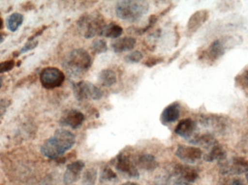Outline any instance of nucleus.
Masks as SVG:
<instances>
[{"mask_svg":"<svg viewBox=\"0 0 248 185\" xmlns=\"http://www.w3.org/2000/svg\"><path fill=\"white\" fill-rule=\"evenodd\" d=\"M76 142V137L67 129L55 131L52 138L45 141L41 147V152L46 158L57 159L71 149Z\"/></svg>","mask_w":248,"mask_h":185,"instance_id":"nucleus-1","label":"nucleus"},{"mask_svg":"<svg viewBox=\"0 0 248 185\" xmlns=\"http://www.w3.org/2000/svg\"><path fill=\"white\" fill-rule=\"evenodd\" d=\"M93 60L90 54L82 49L70 52L64 62V68L71 76L78 77L91 68Z\"/></svg>","mask_w":248,"mask_h":185,"instance_id":"nucleus-2","label":"nucleus"},{"mask_svg":"<svg viewBox=\"0 0 248 185\" xmlns=\"http://www.w3.org/2000/svg\"><path fill=\"white\" fill-rule=\"evenodd\" d=\"M149 3L140 0H124L117 3L116 13L122 20L128 22H135L140 20L148 12Z\"/></svg>","mask_w":248,"mask_h":185,"instance_id":"nucleus-3","label":"nucleus"},{"mask_svg":"<svg viewBox=\"0 0 248 185\" xmlns=\"http://www.w3.org/2000/svg\"><path fill=\"white\" fill-rule=\"evenodd\" d=\"M105 25L104 19L98 14H84L78 21V28L87 39L100 36Z\"/></svg>","mask_w":248,"mask_h":185,"instance_id":"nucleus-4","label":"nucleus"},{"mask_svg":"<svg viewBox=\"0 0 248 185\" xmlns=\"http://www.w3.org/2000/svg\"><path fill=\"white\" fill-rule=\"evenodd\" d=\"M170 177L173 178V185H180L195 183L198 177V170L194 167L185 164H176L172 167Z\"/></svg>","mask_w":248,"mask_h":185,"instance_id":"nucleus-5","label":"nucleus"},{"mask_svg":"<svg viewBox=\"0 0 248 185\" xmlns=\"http://www.w3.org/2000/svg\"><path fill=\"white\" fill-rule=\"evenodd\" d=\"M219 172L222 175H240L248 172V160L243 157L226 158L219 162Z\"/></svg>","mask_w":248,"mask_h":185,"instance_id":"nucleus-6","label":"nucleus"},{"mask_svg":"<svg viewBox=\"0 0 248 185\" xmlns=\"http://www.w3.org/2000/svg\"><path fill=\"white\" fill-rule=\"evenodd\" d=\"M73 91L78 100L93 99L99 100L103 97V92L98 87L87 81H79L73 84Z\"/></svg>","mask_w":248,"mask_h":185,"instance_id":"nucleus-7","label":"nucleus"},{"mask_svg":"<svg viewBox=\"0 0 248 185\" xmlns=\"http://www.w3.org/2000/svg\"><path fill=\"white\" fill-rule=\"evenodd\" d=\"M65 81V75L56 68H45L41 72L40 81L42 86L46 89L59 88Z\"/></svg>","mask_w":248,"mask_h":185,"instance_id":"nucleus-8","label":"nucleus"},{"mask_svg":"<svg viewBox=\"0 0 248 185\" xmlns=\"http://www.w3.org/2000/svg\"><path fill=\"white\" fill-rule=\"evenodd\" d=\"M114 165L118 171L128 177L134 179L140 177V173L135 164L125 154H119L115 160Z\"/></svg>","mask_w":248,"mask_h":185,"instance_id":"nucleus-9","label":"nucleus"},{"mask_svg":"<svg viewBox=\"0 0 248 185\" xmlns=\"http://www.w3.org/2000/svg\"><path fill=\"white\" fill-rule=\"evenodd\" d=\"M178 158L187 164H195L202 157L201 148L189 145H179L176 151Z\"/></svg>","mask_w":248,"mask_h":185,"instance_id":"nucleus-10","label":"nucleus"},{"mask_svg":"<svg viewBox=\"0 0 248 185\" xmlns=\"http://www.w3.org/2000/svg\"><path fill=\"white\" fill-rule=\"evenodd\" d=\"M85 167L84 161L78 160L68 164L63 176V183L65 185H71L79 179L81 171Z\"/></svg>","mask_w":248,"mask_h":185,"instance_id":"nucleus-11","label":"nucleus"},{"mask_svg":"<svg viewBox=\"0 0 248 185\" xmlns=\"http://www.w3.org/2000/svg\"><path fill=\"white\" fill-rule=\"evenodd\" d=\"M197 129V124L192 119H185L179 122L175 128V133L182 138L190 140Z\"/></svg>","mask_w":248,"mask_h":185,"instance_id":"nucleus-12","label":"nucleus"},{"mask_svg":"<svg viewBox=\"0 0 248 185\" xmlns=\"http://www.w3.org/2000/svg\"><path fill=\"white\" fill-rule=\"evenodd\" d=\"M84 115L80 111L71 109L62 116L61 123L64 126L70 127L72 129H77L82 125Z\"/></svg>","mask_w":248,"mask_h":185,"instance_id":"nucleus-13","label":"nucleus"},{"mask_svg":"<svg viewBox=\"0 0 248 185\" xmlns=\"http://www.w3.org/2000/svg\"><path fill=\"white\" fill-rule=\"evenodd\" d=\"M209 17V13L207 10L195 12L188 21L187 30L190 33L196 32Z\"/></svg>","mask_w":248,"mask_h":185,"instance_id":"nucleus-14","label":"nucleus"},{"mask_svg":"<svg viewBox=\"0 0 248 185\" xmlns=\"http://www.w3.org/2000/svg\"><path fill=\"white\" fill-rule=\"evenodd\" d=\"M180 115V106L178 103H173L165 108L161 114V122L170 124L176 122Z\"/></svg>","mask_w":248,"mask_h":185,"instance_id":"nucleus-15","label":"nucleus"},{"mask_svg":"<svg viewBox=\"0 0 248 185\" xmlns=\"http://www.w3.org/2000/svg\"><path fill=\"white\" fill-rule=\"evenodd\" d=\"M189 142L209 150L218 142L211 133H203L194 135V136L189 140Z\"/></svg>","mask_w":248,"mask_h":185,"instance_id":"nucleus-16","label":"nucleus"},{"mask_svg":"<svg viewBox=\"0 0 248 185\" xmlns=\"http://www.w3.org/2000/svg\"><path fill=\"white\" fill-rule=\"evenodd\" d=\"M136 39L130 36L121 38L114 41L111 43L112 49L116 53H122L124 52L132 50L135 46Z\"/></svg>","mask_w":248,"mask_h":185,"instance_id":"nucleus-17","label":"nucleus"},{"mask_svg":"<svg viewBox=\"0 0 248 185\" xmlns=\"http://www.w3.org/2000/svg\"><path fill=\"white\" fill-rule=\"evenodd\" d=\"M137 167L144 171H153L158 167V163L154 156L150 154H143L140 156L135 162Z\"/></svg>","mask_w":248,"mask_h":185,"instance_id":"nucleus-18","label":"nucleus"},{"mask_svg":"<svg viewBox=\"0 0 248 185\" xmlns=\"http://www.w3.org/2000/svg\"><path fill=\"white\" fill-rule=\"evenodd\" d=\"M226 158H227V152L218 142L209 149V151L204 157V160L208 162H213L215 161L221 162Z\"/></svg>","mask_w":248,"mask_h":185,"instance_id":"nucleus-19","label":"nucleus"},{"mask_svg":"<svg viewBox=\"0 0 248 185\" xmlns=\"http://www.w3.org/2000/svg\"><path fill=\"white\" fill-rule=\"evenodd\" d=\"M226 48L224 42L218 39L212 42L208 49V56L213 61L218 60L225 54Z\"/></svg>","mask_w":248,"mask_h":185,"instance_id":"nucleus-20","label":"nucleus"},{"mask_svg":"<svg viewBox=\"0 0 248 185\" xmlns=\"http://www.w3.org/2000/svg\"><path fill=\"white\" fill-rule=\"evenodd\" d=\"M202 122L205 126L212 127L213 128L219 131L227 129L228 125V120L225 117L220 116H208L205 117Z\"/></svg>","mask_w":248,"mask_h":185,"instance_id":"nucleus-21","label":"nucleus"},{"mask_svg":"<svg viewBox=\"0 0 248 185\" xmlns=\"http://www.w3.org/2000/svg\"><path fill=\"white\" fill-rule=\"evenodd\" d=\"M117 81L116 74L110 70H103L98 75V83L102 86L108 87L116 84Z\"/></svg>","mask_w":248,"mask_h":185,"instance_id":"nucleus-22","label":"nucleus"},{"mask_svg":"<svg viewBox=\"0 0 248 185\" xmlns=\"http://www.w3.org/2000/svg\"><path fill=\"white\" fill-rule=\"evenodd\" d=\"M123 33V28L116 23H109L105 25L100 36L110 39H117Z\"/></svg>","mask_w":248,"mask_h":185,"instance_id":"nucleus-23","label":"nucleus"},{"mask_svg":"<svg viewBox=\"0 0 248 185\" xmlns=\"http://www.w3.org/2000/svg\"><path fill=\"white\" fill-rule=\"evenodd\" d=\"M23 22V16L20 13H13L7 19V27L9 30L15 32L19 28Z\"/></svg>","mask_w":248,"mask_h":185,"instance_id":"nucleus-24","label":"nucleus"},{"mask_svg":"<svg viewBox=\"0 0 248 185\" xmlns=\"http://www.w3.org/2000/svg\"><path fill=\"white\" fill-rule=\"evenodd\" d=\"M97 178V170L94 168L89 169L83 174L82 185H95Z\"/></svg>","mask_w":248,"mask_h":185,"instance_id":"nucleus-25","label":"nucleus"},{"mask_svg":"<svg viewBox=\"0 0 248 185\" xmlns=\"http://www.w3.org/2000/svg\"><path fill=\"white\" fill-rule=\"evenodd\" d=\"M91 46L93 52L97 55L105 53L108 50L107 43L103 39H97V40L94 41L92 43Z\"/></svg>","mask_w":248,"mask_h":185,"instance_id":"nucleus-26","label":"nucleus"},{"mask_svg":"<svg viewBox=\"0 0 248 185\" xmlns=\"http://www.w3.org/2000/svg\"><path fill=\"white\" fill-rule=\"evenodd\" d=\"M117 178V174L110 168L106 167L102 170L101 175H100V181L109 182Z\"/></svg>","mask_w":248,"mask_h":185,"instance_id":"nucleus-27","label":"nucleus"},{"mask_svg":"<svg viewBox=\"0 0 248 185\" xmlns=\"http://www.w3.org/2000/svg\"><path fill=\"white\" fill-rule=\"evenodd\" d=\"M143 58L142 54L139 51H134L125 56V60L129 63H137Z\"/></svg>","mask_w":248,"mask_h":185,"instance_id":"nucleus-28","label":"nucleus"},{"mask_svg":"<svg viewBox=\"0 0 248 185\" xmlns=\"http://www.w3.org/2000/svg\"><path fill=\"white\" fill-rule=\"evenodd\" d=\"M15 62L13 60L6 61L0 62V74L12 71L14 68Z\"/></svg>","mask_w":248,"mask_h":185,"instance_id":"nucleus-29","label":"nucleus"},{"mask_svg":"<svg viewBox=\"0 0 248 185\" xmlns=\"http://www.w3.org/2000/svg\"><path fill=\"white\" fill-rule=\"evenodd\" d=\"M38 42H32V41H30V42H28L20 51V54L25 53V52H28V51L32 50V49H34L36 46H37Z\"/></svg>","mask_w":248,"mask_h":185,"instance_id":"nucleus-30","label":"nucleus"},{"mask_svg":"<svg viewBox=\"0 0 248 185\" xmlns=\"http://www.w3.org/2000/svg\"><path fill=\"white\" fill-rule=\"evenodd\" d=\"M243 84L248 88V71L243 74Z\"/></svg>","mask_w":248,"mask_h":185,"instance_id":"nucleus-31","label":"nucleus"},{"mask_svg":"<svg viewBox=\"0 0 248 185\" xmlns=\"http://www.w3.org/2000/svg\"><path fill=\"white\" fill-rule=\"evenodd\" d=\"M231 185H246L241 180H239V179H235V180H233L232 183Z\"/></svg>","mask_w":248,"mask_h":185,"instance_id":"nucleus-32","label":"nucleus"},{"mask_svg":"<svg viewBox=\"0 0 248 185\" xmlns=\"http://www.w3.org/2000/svg\"><path fill=\"white\" fill-rule=\"evenodd\" d=\"M122 185H140L136 183H133V182H127V183H124Z\"/></svg>","mask_w":248,"mask_h":185,"instance_id":"nucleus-33","label":"nucleus"},{"mask_svg":"<svg viewBox=\"0 0 248 185\" xmlns=\"http://www.w3.org/2000/svg\"><path fill=\"white\" fill-rule=\"evenodd\" d=\"M4 36L3 34H0V44L4 42Z\"/></svg>","mask_w":248,"mask_h":185,"instance_id":"nucleus-34","label":"nucleus"},{"mask_svg":"<svg viewBox=\"0 0 248 185\" xmlns=\"http://www.w3.org/2000/svg\"><path fill=\"white\" fill-rule=\"evenodd\" d=\"M3 27V20L0 17V30Z\"/></svg>","mask_w":248,"mask_h":185,"instance_id":"nucleus-35","label":"nucleus"},{"mask_svg":"<svg viewBox=\"0 0 248 185\" xmlns=\"http://www.w3.org/2000/svg\"><path fill=\"white\" fill-rule=\"evenodd\" d=\"M1 85H2V78L0 76V88H1Z\"/></svg>","mask_w":248,"mask_h":185,"instance_id":"nucleus-36","label":"nucleus"},{"mask_svg":"<svg viewBox=\"0 0 248 185\" xmlns=\"http://www.w3.org/2000/svg\"><path fill=\"white\" fill-rule=\"evenodd\" d=\"M246 180H247L248 183V172L246 174Z\"/></svg>","mask_w":248,"mask_h":185,"instance_id":"nucleus-37","label":"nucleus"},{"mask_svg":"<svg viewBox=\"0 0 248 185\" xmlns=\"http://www.w3.org/2000/svg\"><path fill=\"white\" fill-rule=\"evenodd\" d=\"M189 185V184H183V185Z\"/></svg>","mask_w":248,"mask_h":185,"instance_id":"nucleus-38","label":"nucleus"}]
</instances>
